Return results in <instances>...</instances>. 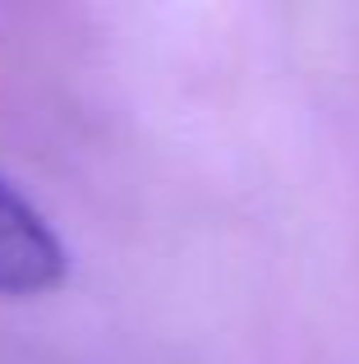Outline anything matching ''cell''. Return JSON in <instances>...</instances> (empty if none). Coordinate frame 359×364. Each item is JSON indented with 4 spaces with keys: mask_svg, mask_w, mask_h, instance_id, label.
I'll list each match as a JSON object with an SVG mask.
<instances>
[{
    "mask_svg": "<svg viewBox=\"0 0 359 364\" xmlns=\"http://www.w3.org/2000/svg\"><path fill=\"white\" fill-rule=\"evenodd\" d=\"M70 272V249L51 217L0 171V295H46Z\"/></svg>",
    "mask_w": 359,
    "mask_h": 364,
    "instance_id": "obj_1",
    "label": "cell"
}]
</instances>
